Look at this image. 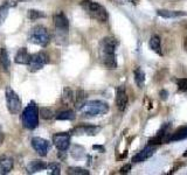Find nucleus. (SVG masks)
I'll list each match as a JSON object with an SVG mask.
<instances>
[{
  "label": "nucleus",
  "mask_w": 187,
  "mask_h": 175,
  "mask_svg": "<svg viewBox=\"0 0 187 175\" xmlns=\"http://www.w3.org/2000/svg\"><path fill=\"white\" fill-rule=\"evenodd\" d=\"M48 56L44 54V52H37V54H34L32 55L30 60H29V63L27 64L28 65V69L29 71L32 72H35V71H39L41 70L47 63H48Z\"/></svg>",
  "instance_id": "obj_6"
},
{
  "label": "nucleus",
  "mask_w": 187,
  "mask_h": 175,
  "mask_svg": "<svg viewBox=\"0 0 187 175\" xmlns=\"http://www.w3.org/2000/svg\"><path fill=\"white\" fill-rule=\"evenodd\" d=\"M183 48L187 51V37H185V40H183Z\"/></svg>",
  "instance_id": "obj_35"
},
{
  "label": "nucleus",
  "mask_w": 187,
  "mask_h": 175,
  "mask_svg": "<svg viewBox=\"0 0 187 175\" xmlns=\"http://www.w3.org/2000/svg\"><path fill=\"white\" fill-rule=\"evenodd\" d=\"M4 139H5V134H4L2 127H1V125H0V146L4 144Z\"/></svg>",
  "instance_id": "obj_32"
},
{
  "label": "nucleus",
  "mask_w": 187,
  "mask_h": 175,
  "mask_svg": "<svg viewBox=\"0 0 187 175\" xmlns=\"http://www.w3.org/2000/svg\"><path fill=\"white\" fill-rule=\"evenodd\" d=\"M74 99V93H72V90L69 89V88H65L63 90V93H62V100L64 104H69L71 103Z\"/></svg>",
  "instance_id": "obj_25"
},
{
  "label": "nucleus",
  "mask_w": 187,
  "mask_h": 175,
  "mask_svg": "<svg viewBox=\"0 0 187 175\" xmlns=\"http://www.w3.org/2000/svg\"><path fill=\"white\" fill-rule=\"evenodd\" d=\"M178 89L180 91H187V78H180L176 80Z\"/></svg>",
  "instance_id": "obj_31"
},
{
  "label": "nucleus",
  "mask_w": 187,
  "mask_h": 175,
  "mask_svg": "<svg viewBox=\"0 0 187 175\" xmlns=\"http://www.w3.org/2000/svg\"><path fill=\"white\" fill-rule=\"evenodd\" d=\"M47 163H44L43 161H41V160H32L29 163H28V166H27V170H28V173H36V172H40V170H43V169H46L47 168Z\"/></svg>",
  "instance_id": "obj_17"
},
{
  "label": "nucleus",
  "mask_w": 187,
  "mask_h": 175,
  "mask_svg": "<svg viewBox=\"0 0 187 175\" xmlns=\"http://www.w3.org/2000/svg\"><path fill=\"white\" fill-rule=\"evenodd\" d=\"M85 103H86V93L83 90H78L75 96V104H76L75 106L79 110Z\"/></svg>",
  "instance_id": "obj_21"
},
{
  "label": "nucleus",
  "mask_w": 187,
  "mask_h": 175,
  "mask_svg": "<svg viewBox=\"0 0 187 175\" xmlns=\"http://www.w3.org/2000/svg\"><path fill=\"white\" fill-rule=\"evenodd\" d=\"M32 146L35 149V152L41 156H46L48 154L49 147H50L49 142L46 139L40 138V136H34L32 139Z\"/></svg>",
  "instance_id": "obj_7"
},
{
  "label": "nucleus",
  "mask_w": 187,
  "mask_h": 175,
  "mask_svg": "<svg viewBox=\"0 0 187 175\" xmlns=\"http://www.w3.org/2000/svg\"><path fill=\"white\" fill-rule=\"evenodd\" d=\"M44 16V14L42 13V12H40V10H35V9H29L28 10V18L30 19V20H37V19H40V18H43Z\"/></svg>",
  "instance_id": "obj_28"
},
{
  "label": "nucleus",
  "mask_w": 187,
  "mask_h": 175,
  "mask_svg": "<svg viewBox=\"0 0 187 175\" xmlns=\"http://www.w3.org/2000/svg\"><path fill=\"white\" fill-rule=\"evenodd\" d=\"M117 47H118V41L115 37L112 36L104 37L101 43V52L102 54H116Z\"/></svg>",
  "instance_id": "obj_9"
},
{
  "label": "nucleus",
  "mask_w": 187,
  "mask_h": 175,
  "mask_svg": "<svg viewBox=\"0 0 187 175\" xmlns=\"http://www.w3.org/2000/svg\"><path fill=\"white\" fill-rule=\"evenodd\" d=\"M183 156H187V149H186V152L183 153Z\"/></svg>",
  "instance_id": "obj_36"
},
{
  "label": "nucleus",
  "mask_w": 187,
  "mask_h": 175,
  "mask_svg": "<svg viewBox=\"0 0 187 175\" xmlns=\"http://www.w3.org/2000/svg\"><path fill=\"white\" fill-rule=\"evenodd\" d=\"M39 110L34 103H30L22 112V124L26 128L33 130L39 124Z\"/></svg>",
  "instance_id": "obj_3"
},
{
  "label": "nucleus",
  "mask_w": 187,
  "mask_h": 175,
  "mask_svg": "<svg viewBox=\"0 0 187 175\" xmlns=\"http://www.w3.org/2000/svg\"><path fill=\"white\" fill-rule=\"evenodd\" d=\"M6 102H7V108L12 114H18L21 110V100L19 96L11 89H6Z\"/></svg>",
  "instance_id": "obj_5"
},
{
  "label": "nucleus",
  "mask_w": 187,
  "mask_h": 175,
  "mask_svg": "<svg viewBox=\"0 0 187 175\" xmlns=\"http://www.w3.org/2000/svg\"><path fill=\"white\" fill-rule=\"evenodd\" d=\"M187 138V126L186 127H182L178 131H175L168 139L167 141H178V140H183Z\"/></svg>",
  "instance_id": "obj_20"
},
{
  "label": "nucleus",
  "mask_w": 187,
  "mask_h": 175,
  "mask_svg": "<svg viewBox=\"0 0 187 175\" xmlns=\"http://www.w3.org/2000/svg\"><path fill=\"white\" fill-rule=\"evenodd\" d=\"M19 1H21V0H19Z\"/></svg>",
  "instance_id": "obj_37"
},
{
  "label": "nucleus",
  "mask_w": 187,
  "mask_h": 175,
  "mask_svg": "<svg viewBox=\"0 0 187 175\" xmlns=\"http://www.w3.org/2000/svg\"><path fill=\"white\" fill-rule=\"evenodd\" d=\"M134 80H136V84L138 85V88H140V89L144 88V85H145V74L139 68H137L134 70Z\"/></svg>",
  "instance_id": "obj_23"
},
{
  "label": "nucleus",
  "mask_w": 187,
  "mask_h": 175,
  "mask_svg": "<svg viewBox=\"0 0 187 175\" xmlns=\"http://www.w3.org/2000/svg\"><path fill=\"white\" fill-rule=\"evenodd\" d=\"M101 131V127L98 126H90V125H81L75 127L71 133L76 134V135H82V134H86V135H96L98 132Z\"/></svg>",
  "instance_id": "obj_11"
},
{
  "label": "nucleus",
  "mask_w": 187,
  "mask_h": 175,
  "mask_svg": "<svg viewBox=\"0 0 187 175\" xmlns=\"http://www.w3.org/2000/svg\"><path fill=\"white\" fill-rule=\"evenodd\" d=\"M53 20H54V24H55L56 32L62 33V34L65 35L68 33V29H69V22H68V19L65 18V15L60 12V13L54 15Z\"/></svg>",
  "instance_id": "obj_8"
},
{
  "label": "nucleus",
  "mask_w": 187,
  "mask_h": 175,
  "mask_svg": "<svg viewBox=\"0 0 187 175\" xmlns=\"http://www.w3.org/2000/svg\"><path fill=\"white\" fill-rule=\"evenodd\" d=\"M28 38L32 43L44 47V46L48 44V42L50 40V36H49V33H48L47 28H44L43 26H36V27L32 28V30L29 32Z\"/></svg>",
  "instance_id": "obj_4"
},
{
  "label": "nucleus",
  "mask_w": 187,
  "mask_h": 175,
  "mask_svg": "<svg viewBox=\"0 0 187 175\" xmlns=\"http://www.w3.org/2000/svg\"><path fill=\"white\" fill-rule=\"evenodd\" d=\"M127 103H129V97L125 92V89L123 86L118 88L117 90V94H116V105L118 107L119 111H124L127 106Z\"/></svg>",
  "instance_id": "obj_12"
},
{
  "label": "nucleus",
  "mask_w": 187,
  "mask_h": 175,
  "mask_svg": "<svg viewBox=\"0 0 187 175\" xmlns=\"http://www.w3.org/2000/svg\"><path fill=\"white\" fill-rule=\"evenodd\" d=\"M13 168V159L9 156H0V174H8Z\"/></svg>",
  "instance_id": "obj_15"
},
{
  "label": "nucleus",
  "mask_w": 187,
  "mask_h": 175,
  "mask_svg": "<svg viewBox=\"0 0 187 175\" xmlns=\"http://www.w3.org/2000/svg\"><path fill=\"white\" fill-rule=\"evenodd\" d=\"M53 142L56 146L58 150H65L68 149L70 145V135L68 133H57L53 136Z\"/></svg>",
  "instance_id": "obj_10"
},
{
  "label": "nucleus",
  "mask_w": 187,
  "mask_h": 175,
  "mask_svg": "<svg viewBox=\"0 0 187 175\" xmlns=\"http://www.w3.org/2000/svg\"><path fill=\"white\" fill-rule=\"evenodd\" d=\"M81 6L96 21H98V22H106L108 21V12L98 2H95L91 0H83L81 2Z\"/></svg>",
  "instance_id": "obj_2"
},
{
  "label": "nucleus",
  "mask_w": 187,
  "mask_h": 175,
  "mask_svg": "<svg viewBox=\"0 0 187 175\" xmlns=\"http://www.w3.org/2000/svg\"><path fill=\"white\" fill-rule=\"evenodd\" d=\"M30 57L32 56L29 55V52L27 51L26 48H20L18 50V52L15 54V62L19 64H28Z\"/></svg>",
  "instance_id": "obj_16"
},
{
  "label": "nucleus",
  "mask_w": 187,
  "mask_h": 175,
  "mask_svg": "<svg viewBox=\"0 0 187 175\" xmlns=\"http://www.w3.org/2000/svg\"><path fill=\"white\" fill-rule=\"evenodd\" d=\"M130 168H131V166H130V164H125L124 167H122V168H120V172H122V173H127V172L130 170Z\"/></svg>",
  "instance_id": "obj_33"
},
{
  "label": "nucleus",
  "mask_w": 187,
  "mask_h": 175,
  "mask_svg": "<svg viewBox=\"0 0 187 175\" xmlns=\"http://www.w3.org/2000/svg\"><path fill=\"white\" fill-rule=\"evenodd\" d=\"M160 97H162V99H166L167 98V92L166 91H160Z\"/></svg>",
  "instance_id": "obj_34"
},
{
  "label": "nucleus",
  "mask_w": 187,
  "mask_h": 175,
  "mask_svg": "<svg viewBox=\"0 0 187 175\" xmlns=\"http://www.w3.org/2000/svg\"><path fill=\"white\" fill-rule=\"evenodd\" d=\"M55 117L57 120H72V119H75V113L71 110H65V111L58 112Z\"/></svg>",
  "instance_id": "obj_24"
},
{
  "label": "nucleus",
  "mask_w": 187,
  "mask_h": 175,
  "mask_svg": "<svg viewBox=\"0 0 187 175\" xmlns=\"http://www.w3.org/2000/svg\"><path fill=\"white\" fill-rule=\"evenodd\" d=\"M39 114H40V117L43 118V119H51V118L54 117V112H53V110L49 108V107H41V108L39 110Z\"/></svg>",
  "instance_id": "obj_27"
},
{
  "label": "nucleus",
  "mask_w": 187,
  "mask_h": 175,
  "mask_svg": "<svg viewBox=\"0 0 187 175\" xmlns=\"http://www.w3.org/2000/svg\"><path fill=\"white\" fill-rule=\"evenodd\" d=\"M67 174H78V175H88L89 172L86 169H83V168H78V167H71L67 170Z\"/></svg>",
  "instance_id": "obj_29"
},
{
  "label": "nucleus",
  "mask_w": 187,
  "mask_h": 175,
  "mask_svg": "<svg viewBox=\"0 0 187 175\" xmlns=\"http://www.w3.org/2000/svg\"><path fill=\"white\" fill-rule=\"evenodd\" d=\"M47 168L50 170L49 173L51 174V175H58L60 173H61V167H60V164L58 163H49L48 166H47Z\"/></svg>",
  "instance_id": "obj_30"
},
{
  "label": "nucleus",
  "mask_w": 187,
  "mask_h": 175,
  "mask_svg": "<svg viewBox=\"0 0 187 175\" xmlns=\"http://www.w3.org/2000/svg\"><path fill=\"white\" fill-rule=\"evenodd\" d=\"M108 111H109V105L106 103L102 102V100H90V102H86L79 108L81 116L82 117H86V118L105 114Z\"/></svg>",
  "instance_id": "obj_1"
},
{
  "label": "nucleus",
  "mask_w": 187,
  "mask_h": 175,
  "mask_svg": "<svg viewBox=\"0 0 187 175\" xmlns=\"http://www.w3.org/2000/svg\"><path fill=\"white\" fill-rule=\"evenodd\" d=\"M102 62H103V65L109 70L117 68L116 54H102Z\"/></svg>",
  "instance_id": "obj_14"
},
{
  "label": "nucleus",
  "mask_w": 187,
  "mask_h": 175,
  "mask_svg": "<svg viewBox=\"0 0 187 175\" xmlns=\"http://www.w3.org/2000/svg\"><path fill=\"white\" fill-rule=\"evenodd\" d=\"M158 15L165 19H172V18H179V16H185V12H179V10H167V9H158L157 10Z\"/></svg>",
  "instance_id": "obj_18"
},
{
  "label": "nucleus",
  "mask_w": 187,
  "mask_h": 175,
  "mask_svg": "<svg viewBox=\"0 0 187 175\" xmlns=\"http://www.w3.org/2000/svg\"><path fill=\"white\" fill-rule=\"evenodd\" d=\"M150 47L153 51H155L157 54L161 55V47H160V37L158 35H153L150 38Z\"/></svg>",
  "instance_id": "obj_22"
},
{
  "label": "nucleus",
  "mask_w": 187,
  "mask_h": 175,
  "mask_svg": "<svg viewBox=\"0 0 187 175\" xmlns=\"http://www.w3.org/2000/svg\"><path fill=\"white\" fill-rule=\"evenodd\" d=\"M9 58H8V54L6 51L5 48H0V69L2 71H8L9 70Z\"/></svg>",
  "instance_id": "obj_19"
},
{
  "label": "nucleus",
  "mask_w": 187,
  "mask_h": 175,
  "mask_svg": "<svg viewBox=\"0 0 187 175\" xmlns=\"http://www.w3.org/2000/svg\"><path fill=\"white\" fill-rule=\"evenodd\" d=\"M154 153V147H151V146H147L145 147L144 149H141L139 153H137L133 158H132V161L133 162H143L145 160H147L148 158H151Z\"/></svg>",
  "instance_id": "obj_13"
},
{
  "label": "nucleus",
  "mask_w": 187,
  "mask_h": 175,
  "mask_svg": "<svg viewBox=\"0 0 187 175\" xmlns=\"http://www.w3.org/2000/svg\"><path fill=\"white\" fill-rule=\"evenodd\" d=\"M8 10H9V4L8 2H6V4L0 6V26L6 20V18L8 15Z\"/></svg>",
  "instance_id": "obj_26"
}]
</instances>
